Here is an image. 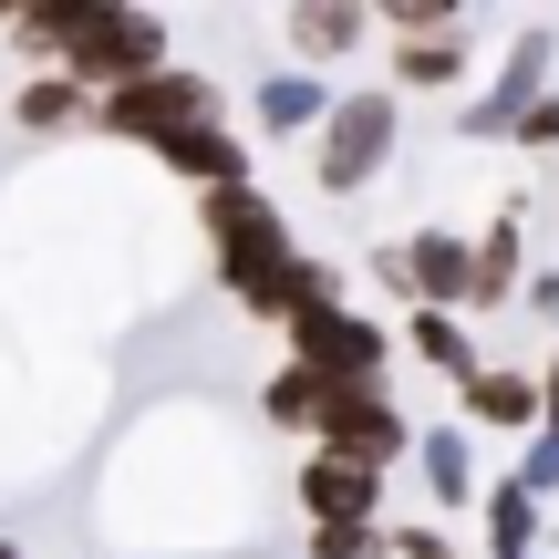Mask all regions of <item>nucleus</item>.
<instances>
[{"instance_id": "obj_1", "label": "nucleus", "mask_w": 559, "mask_h": 559, "mask_svg": "<svg viewBox=\"0 0 559 559\" xmlns=\"http://www.w3.org/2000/svg\"><path fill=\"white\" fill-rule=\"evenodd\" d=\"M198 239H207L218 290L239 300L249 321H290L300 239H290V218L270 207V187H218V198H198Z\"/></svg>"}, {"instance_id": "obj_2", "label": "nucleus", "mask_w": 559, "mask_h": 559, "mask_svg": "<svg viewBox=\"0 0 559 559\" xmlns=\"http://www.w3.org/2000/svg\"><path fill=\"white\" fill-rule=\"evenodd\" d=\"M394 156H404V94H394V83H353V94L332 104V124L311 135V156H300V166H311L321 198H362Z\"/></svg>"}, {"instance_id": "obj_3", "label": "nucleus", "mask_w": 559, "mask_h": 559, "mask_svg": "<svg viewBox=\"0 0 559 559\" xmlns=\"http://www.w3.org/2000/svg\"><path fill=\"white\" fill-rule=\"evenodd\" d=\"M187 124H228V83L198 73V62H166V73H145V83H124V94L94 104V135L145 145V156H156L166 135H187Z\"/></svg>"}, {"instance_id": "obj_4", "label": "nucleus", "mask_w": 559, "mask_h": 559, "mask_svg": "<svg viewBox=\"0 0 559 559\" xmlns=\"http://www.w3.org/2000/svg\"><path fill=\"white\" fill-rule=\"evenodd\" d=\"M373 280L404 290V311H466L477 300V239L466 228H404L373 249Z\"/></svg>"}, {"instance_id": "obj_5", "label": "nucleus", "mask_w": 559, "mask_h": 559, "mask_svg": "<svg viewBox=\"0 0 559 559\" xmlns=\"http://www.w3.org/2000/svg\"><path fill=\"white\" fill-rule=\"evenodd\" d=\"M280 342H290V362H311L321 383H394V321H373V311H300V321H280Z\"/></svg>"}, {"instance_id": "obj_6", "label": "nucleus", "mask_w": 559, "mask_h": 559, "mask_svg": "<svg viewBox=\"0 0 559 559\" xmlns=\"http://www.w3.org/2000/svg\"><path fill=\"white\" fill-rule=\"evenodd\" d=\"M415 436L425 425L394 404V383H342L332 425H321V456H353V466H373V477H394V466H415Z\"/></svg>"}, {"instance_id": "obj_7", "label": "nucleus", "mask_w": 559, "mask_h": 559, "mask_svg": "<svg viewBox=\"0 0 559 559\" xmlns=\"http://www.w3.org/2000/svg\"><path fill=\"white\" fill-rule=\"evenodd\" d=\"M539 94H559V21H519V52L487 73L477 104H456V135H519Z\"/></svg>"}, {"instance_id": "obj_8", "label": "nucleus", "mask_w": 559, "mask_h": 559, "mask_svg": "<svg viewBox=\"0 0 559 559\" xmlns=\"http://www.w3.org/2000/svg\"><path fill=\"white\" fill-rule=\"evenodd\" d=\"M290 498H300L311 528H383L394 519V477H373V466H353V456H321V445H300Z\"/></svg>"}, {"instance_id": "obj_9", "label": "nucleus", "mask_w": 559, "mask_h": 559, "mask_svg": "<svg viewBox=\"0 0 559 559\" xmlns=\"http://www.w3.org/2000/svg\"><path fill=\"white\" fill-rule=\"evenodd\" d=\"M280 41H290V73H321V62H353L373 41V11L362 0H300V11H280Z\"/></svg>"}, {"instance_id": "obj_10", "label": "nucleus", "mask_w": 559, "mask_h": 559, "mask_svg": "<svg viewBox=\"0 0 559 559\" xmlns=\"http://www.w3.org/2000/svg\"><path fill=\"white\" fill-rule=\"evenodd\" d=\"M456 425H477V436H539V373L487 362V373L456 394Z\"/></svg>"}, {"instance_id": "obj_11", "label": "nucleus", "mask_w": 559, "mask_h": 559, "mask_svg": "<svg viewBox=\"0 0 559 559\" xmlns=\"http://www.w3.org/2000/svg\"><path fill=\"white\" fill-rule=\"evenodd\" d=\"M508 300H528V207H508L477 239V300H466V321H498Z\"/></svg>"}, {"instance_id": "obj_12", "label": "nucleus", "mask_w": 559, "mask_h": 559, "mask_svg": "<svg viewBox=\"0 0 559 559\" xmlns=\"http://www.w3.org/2000/svg\"><path fill=\"white\" fill-rule=\"evenodd\" d=\"M404 353H415L436 383H456V394L487 373V353H477V321H466V311H404Z\"/></svg>"}, {"instance_id": "obj_13", "label": "nucleus", "mask_w": 559, "mask_h": 559, "mask_svg": "<svg viewBox=\"0 0 559 559\" xmlns=\"http://www.w3.org/2000/svg\"><path fill=\"white\" fill-rule=\"evenodd\" d=\"M332 104L342 94L321 73H260V83H249V124H260V135H321Z\"/></svg>"}, {"instance_id": "obj_14", "label": "nucleus", "mask_w": 559, "mask_h": 559, "mask_svg": "<svg viewBox=\"0 0 559 559\" xmlns=\"http://www.w3.org/2000/svg\"><path fill=\"white\" fill-rule=\"evenodd\" d=\"M415 466H425V498H436L445 519L487 498V487H477V425H425V436H415Z\"/></svg>"}, {"instance_id": "obj_15", "label": "nucleus", "mask_w": 559, "mask_h": 559, "mask_svg": "<svg viewBox=\"0 0 559 559\" xmlns=\"http://www.w3.org/2000/svg\"><path fill=\"white\" fill-rule=\"evenodd\" d=\"M11 124H21V135H41V145H62V135H94V94H83L73 73H21V94H11Z\"/></svg>"}, {"instance_id": "obj_16", "label": "nucleus", "mask_w": 559, "mask_h": 559, "mask_svg": "<svg viewBox=\"0 0 559 559\" xmlns=\"http://www.w3.org/2000/svg\"><path fill=\"white\" fill-rule=\"evenodd\" d=\"M466 73H477V11H466L456 32L404 41V52H394V94H456Z\"/></svg>"}, {"instance_id": "obj_17", "label": "nucleus", "mask_w": 559, "mask_h": 559, "mask_svg": "<svg viewBox=\"0 0 559 559\" xmlns=\"http://www.w3.org/2000/svg\"><path fill=\"white\" fill-rule=\"evenodd\" d=\"M332 394H342V383H321L311 362H280V373L260 383V425H280V436H300V445H321V425H332Z\"/></svg>"}, {"instance_id": "obj_18", "label": "nucleus", "mask_w": 559, "mask_h": 559, "mask_svg": "<svg viewBox=\"0 0 559 559\" xmlns=\"http://www.w3.org/2000/svg\"><path fill=\"white\" fill-rule=\"evenodd\" d=\"M477 519H487V559H539V519H549V508L528 498L519 477H487Z\"/></svg>"}, {"instance_id": "obj_19", "label": "nucleus", "mask_w": 559, "mask_h": 559, "mask_svg": "<svg viewBox=\"0 0 559 559\" xmlns=\"http://www.w3.org/2000/svg\"><path fill=\"white\" fill-rule=\"evenodd\" d=\"M456 21H466V0H383L373 32L404 52V41H436V32H456Z\"/></svg>"}, {"instance_id": "obj_20", "label": "nucleus", "mask_w": 559, "mask_h": 559, "mask_svg": "<svg viewBox=\"0 0 559 559\" xmlns=\"http://www.w3.org/2000/svg\"><path fill=\"white\" fill-rule=\"evenodd\" d=\"M383 559H456V528H436V519H394V528H383Z\"/></svg>"}, {"instance_id": "obj_21", "label": "nucleus", "mask_w": 559, "mask_h": 559, "mask_svg": "<svg viewBox=\"0 0 559 559\" xmlns=\"http://www.w3.org/2000/svg\"><path fill=\"white\" fill-rule=\"evenodd\" d=\"M383 528H311V559H383Z\"/></svg>"}, {"instance_id": "obj_22", "label": "nucleus", "mask_w": 559, "mask_h": 559, "mask_svg": "<svg viewBox=\"0 0 559 559\" xmlns=\"http://www.w3.org/2000/svg\"><path fill=\"white\" fill-rule=\"evenodd\" d=\"M508 145H519V156H549V145H559V94H539V104H528Z\"/></svg>"}, {"instance_id": "obj_23", "label": "nucleus", "mask_w": 559, "mask_h": 559, "mask_svg": "<svg viewBox=\"0 0 559 559\" xmlns=\"http://www.w3.org/2000/svg\"><path fill=\"white\" fill-rule=\"evenodd\" d=\"M528 321H549V332H559V270H528Z\"/></svg>"}, {"instance_id": "obj_24", "label": "nucleus", "mask_w": 559, "mask_h": 559, "mask_svg": "<svg viewBox=\"0 0 559 559\" xmlns=\"http://www.w3.org/2000/svg\"><path fill=\"white\" fill-rule=\"evenodd\" d=\"M539 436H559V342H549V362H539Z\"/></svg>"}, {"instance_id": "obj_25", "label": "nucleus", "mask_w": 559, "mask_h": 559, "mask_svg": "<svg viewBox=\"0 0 559 559\" xmlns=\"http://www.w3.org/2000/svg\"><path fill=\"white\" fill-rule=\"evenodd\" d=\"M0 559H21V539H11V528H0Z\"/></svg>"}]
</instances>
